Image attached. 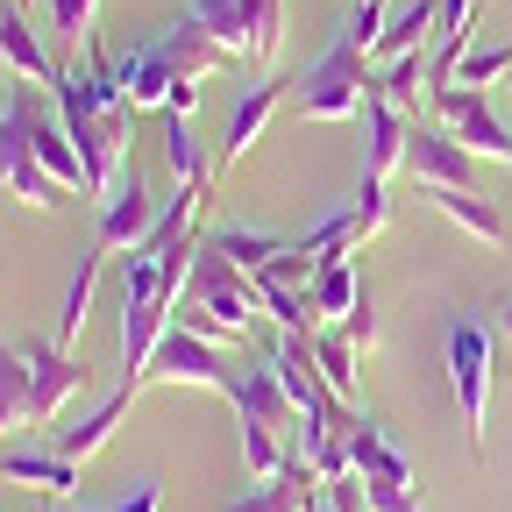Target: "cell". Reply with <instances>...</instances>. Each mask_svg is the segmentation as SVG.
<instances>
[{
    "instance_id": "f546056e",
    "label": "cell",
    "mask_w": 512,
    "mask_h": 512,
    "mask_svg": "<svg viewBox=\"0 0 512 512\" xmlns=\"http://www.w3.org/2000/svg\"><path fill=\"white\" fill-rule=\"evenodd\" d=\"M363 505H370V512H420V477H413V463H392V470L363 477Z\"/></svg>"
},
{
    "instance_id": "4fadbf2b",
    "label": "cell",
    "mask_w": 512,
    "mask_h": 512,
    "mask_svg": "<svg viewBox=\"0 0 512 512\" xmlns=\"http://www.w3.org/2000/svg\"><path fill=\"white\" fill-rule=\"evenodd\" d=\"M157 200L143 192V178L128 171L107 200H100V221H93V249H107V256H128V249H143L150 242V228H157Z\"/></svg>"
},
{
    "instance_id": "8d00e7d4",
    "label": "cell",
    "mask_w": 512,
    "mask_h": 512,
    "mask_svg": "<svg viewBox=\"0 0 512 512\" xmlns=\"http://www.w3.org/2000/svg\"><path fill=\"white\" fill-rule=\"evenodd\" d=\"M43 512H114V505H79V498H50Z\"/></svg>"
},
{
    "instance_id": "e575fe53",
    "label": "cell",
    "mask_w": 512,
    "mask_h": 512,
    "mask_svg": "<svg viewBox=\"0 0 512 512\" xmlns=\"http://www.w3.org/2000/svg\"><path fill=\"white\" fill-rule=\"evenodd\" d=\"M114 512H164V484L157 477H128V491L114 498Z\"/></svg>"
},
{
    "instance_id": "f1b7e54d",
    "label": "cell",
    "mask_w": 512,
    "mask_h": 512,
    "mask_svg": "<svg viewBox=\"0 0 512 512\" xmlns=\"http://www.w3.org/2000/svg\"><path fill=\"white\" fill-rule=\"evenodd\" d=\"M392 463H406V456L392 448V434H384V427L356 406V413H349V470H356V477H377V470H392Z\"/></svg>"
},
{
    "instance_id": "ac0fdd59",
    "label": "cell",
    "mask_w": 512,
    "mask_h": 512,
    "mask_svg": "<svg viewBox=\"0 0 512 512\" xmlns=\"http://www.w3.org/2000/svg\"><path fill=\"white\" fill-rule=\"evenodd\" d=\"M157 43H164V57L178 64V79H192V86H207L214 72H228V64H235V57H228L200 22H192V15H178L171 29H157Z\"/></svg>"
},
{
    "instance_id": "ffe728a7",
    "label": "cell",
    "mask_w": 512,
    "mask_h": 512,
    "mask_svg": "<svg viewBox=\"0 0 512 512\" xmlns=\"http://www.w3.org/2000/svg\"><path fill=\"white\" fill-rule=\"evenodd\" d=\"M427 200H434L448 221H456L463 235H477L491 256H505V214H498V200H484V192H456V185H434Z\"/></svg>"
},
{
    "instance_id": "52a82bcc",
    "label": "cell",
    "mask_w": 512,
    "mask_h": 512,
    "mask_svg": "<svg viewBox=\"0 0 512 512\" xmlns=\"http://www.w3.org/2000/svg\"><path fill=\"white\" fill-rule=\"evenodd\" d=\"M427 114H434L463 150L512 164V114H498L491 93H477V86H434V93H427Z\"/></svg>"
},
{
    "instance_id": "9a60e30c",
    "label": "cell",
    "mask_w": 512,
    "mask_h": 512,
    "mask_svg": "<svg viewBox=\"0 0 512 512\" xmlns=\"http://www.w3.org/2000/svg\"><path fill=\"white\" fill-rule=\"evenodd\" d=\"M363 121V178H399L406 171V143H413V114H399L384 93H370Z\"/></svg>"
},
{
    "instance_id": "484cf974",
    "label": "cell",
    "mask_w": 512,
    "mask_h": 512,
    "mask_svg": "<svg viewBox=\"0 0 512 512\" xmlns=\"http://www.w3.org/2000/svg\"><path fill=\"white\" fill-rule=\"evenodd\" d=\"M93 15H100V0H43V29H50L57 64H72V50L93 43Z\"/></svg>"
},
{
    "instance_id": "f35d334b",
    "label": "cell",
    "mask_w": 512,
    "mask_h": 512,
    "mask_svg": "<svg viewBox=\"0 0 512 512\" xmlns=\"http://www.w3.org/2000/svg\"><path fill=\"white\" fill-rule=\"evenodd\" d=\"M498 328H505V342H512V299H505V306H498Z\"/></svg>"
},
{
    "instance_id": "8992f818",
    "label": "cell",
    "mask_w": 512,
    "mask_h": 512,
    "mask_svg": "<svg viewBox=\"0 0 512 512\" xmlns=\"http://www.w3.org/2000/svg\"><path fill=\"white\" fill-rule=\"evenodd\" d=\"M178 299H200L207 313L228 320L235 335H249L256 313H264V292H256V278L235 264L221 242H200V249H192V271H185V292H178Z\"/></svg>"
},
{
    "instance_id": "74e56055",
    "label": "cell",
    "mask_w": 512,
    "mask_h": 512,
    "mask_svg": "<svg viewBox=\"0 0 512 512\" xmlns=\"http://www.w3.org/2000/svg\"><path fill=\"white\" fill-rule=\"evenodd\" d=\"M306 512H335V498H328V484H320V498H313Z\"/></svg>"
},
{
    "instance_id": "5b68a950",
    "label": "cell",
    "mask_w": 512,
    "mask_h": 512,
    "mask_svg": "<svg viewBox=\"0 0 512 512\" xmlns=\"http://www.w3.org/2000/svg\"><path fill=\"white\" fill-rule=\"evenodd\" d=\"M107 72L121 86V100L136 114H192L200 107V86L178 79V64L164 57V43H128V50H107Z\"/></svg>"
},
{
    "instance_id": "d4e9b609",
    "label": "cell",
    "mask_w": 512,
    "mask_h": 512,
    "mask_svg": "<svg viewBox=\"0 0 512 512\" xmlns=\"http://www.w3.org/2000/svg\"><path fill=\"white\" fill-rule=\"evenodd\" d=\"M164 164L178 185H214V164H207V143L192 128V114H164Z\"/></svg>"
},
{
    "instance_id": "ba28073f",
    "label": "cell",
    "mask_w": 512,
    "mask_h": 512,
    "mask_svg": "<svg viewBox=\"0 0 512 512\" xmlns=\"http://www.w3.org/2000/svg\"><path fill=\"white\" fill-rule=\"evenodd\" d=\"M0 192H8V200H22V207H64V185L43 171L36 136H29L15 93L0 100Z\"/></svg>"
},
{
    "instance_id": "e0dca14e",
    "label": "cell",
    "mask_w": 512,
    "mask_h": 512,
    "mask_svg": "<svg viewBox=\"0 0 512 512\" xmlns=\"http://www.w3.org/2000/svg\"><path fill=\"white\" fill-rule=\"evenodd\" d=\"M128 406H136L128 392H107V399H100L93 413H79L72 427H50V448H57V456H72V463L86 470V463L100 456V448L114 441V427H121V413H128Z\"/></svg>"
},
{
    "instance_id": "4316f807",
    "label": "cell",
    "mask_w": 512,
    "mask_h": 512,
    "mask_svg": "<svg viewBox=\"0 0 512 512\" xmlns=\"http://www.w3.org/2000/svg\"><path fill=\"white\" fill-rule=\"evenodd\" d=\"M377 93L392 100L399 114H420V100L434 93V79H427V50H406V57H392V64H377Z\"/></svg>"
},
{
    "instance_id": "d6986e66",
    "label": "cell",
    "mask_w": 512,
    "mask_h": 512,
    "mask_svg": "<svg viewBox=\"0 0 512 512\" xmlns=\"http://www.w3.org/2000/svg\"><path fill=\"white\" fill-rule=\"evenodd\" d=\"M0 50H8V64L22 72V86H57V57L29 29V8H15V0H0Z\"/></svg>"
},
{
    "instance_id": "d590c367",
    "label": "cell",
    "mask_w": 512,
    "mask_h": 512,
    "mask_svg": "<svg viewBox=\"0 0 512 512\" xmlns=\"http://www.w3.org/2000/svg\"><path fill=\"white\" fill-rule=\"evenodd\" d=\"M8 93H22V72L8 64V50H0V100H8Z\"/></svg>"
},
{
    "instance_id": "603a6c76",
    "label": "cell",
    "mask_w": 512,
    "mask_h": 512,
    "mask_svg": "<svg viewBox=\"0 0 512 512\" xmlns=\"http://www.w3.org/2000/svg\"><path fill=\"white\" fill-rule=\"evenodd\" d=\"M434 15H441V0H406V8H392V22H384L370 64H392V57H406V50H427V43H434Z\"/></svg>"
},
{
    "instance_id": "7402d4cb",
    "label": "cell",
    "mask_w": 512,
    "mask_h": 512,
    "mask_svg": "<svg viewBox=\"0 0 512 512\" xmlns=\"http://www.w3.org/2000/svg\"><path fill=\"white\" fill-rule=\"evenodd\" d=\"M306 342H313V363H320V377H328V392H335L342 406H356V392H363V356H356V342H349L342 328H313Z\"/></svg>"
},
{
    "instance_id": "d6a6232c",
    "label": "cell",
    "mask_w": 512,
    "mask_h": 512,
    "mask_svg": "<svg viewBox=\"0 0 512 512\" xmlns=\"http://www.w3.org/2000/svg\"><path fill=\"white\" fill-rule=\"evenodd\" d=\"M498 79H512V43H470L463 50V64H456V86H498Z\"/></svg>"
},
{
    "instance_id": "9c48e42d",
    "label": "cell",
    "mask_w": 512,
    "mask_h": 512,
    "mask_svg": "<svg viewBox=\"0 0 512 512\" xmlns=\"http://www.w3.org/2000/svg\"><path fill=\"white\" fill-rule=\"evenodd\" d=\"M477 150H463L448 128L434 121V114H413V143H406V171L399 178H413L420 192H434V185H456V192H477Z\"/></svg>"
},
{
    "instance_id": "836d02e7",
    "label": "cell",
    "mask_w": 512,
    "mask_h": 512,
    "mask_svg": "<svg viewBox=\"0 0 512 512\" xmlns=\"http://www.w3.org/2000/svg\"><path fill=\"white\" fill-rule=\"evenodd\" d=\"M342 335L356 342V356H377V342H384V320H377V299H370V285H363V299H356V313L342 320Z\"/></svg>"
},
{
    "instance_id": "3957f363",
    "label": "cell",
    "mask_w": 512,
    "mask_h": 512,
    "mask_svg": "<svg viewBox=\"0 0 512 512\" xmlns=\"http://www.w3.org/2000/svg\"><path fill=\"white\" fill-rule=\"evenodd\" d=\"M185 15L235 64H256V72H271L278 50H285V0H192Z\"/></svg>"
},
{
    "instance_id": "4dcf8cb0",
    "label": "cell",
    "mask_w": 512,
    "mask_h": 512,
    "mask_svg": "<svg viewBox=\"0 0 512 512\" xmlns=\"http://www.w3.org/2000/svg\"><path fill=\"white\" fill-rule=\"evenodd\" d=\"M342 214H349V235H356V242L384 235V228H392V178H363V192H356Z\"/></svg>"
},
{
    "instance_id": "5bb4252c",
    "label": "cell",
    "mask_w": 512,
    "mask_h": 512,
    "mask_svg": "<svg viewBox=\"0 0 512 512\" xmlns=\"http://www.w3.org/2000/svg\"><path fill=\"white\" fill-rule=\"evenodd\" d=\"M278 107H292V79H278V72H264L242 100H235V114H228V136H221V164H242L256 143H264V128H271V114Z\"/></svg>"
},
{
    "instance_id": "8fae6325",
    "label": "cell",
    "mask_w": 512,
    "mask_h": 512,
    "mask_svg": "<svg viewBox=\"0 0 512 512\" xmlns=\"http://www.w3.org/2000/svg\"><path fill=\"white\" fill-rule=\"evenodd\" d=\"M22 363H29V427H50L64 406L86 392V363L72 349H57V342L22 335Z\"/></svg>"
},
{
    "instance_id": "cb8c5ba5",
    "label": "cell",
    "mask_w": 512,
    "mask_h": 512,
    "mask_svg": "<svg viewBox=\"0 0 512 512\" xmlns=\"http://www.w3.org/2000/svg\"><path fill=\"white\" fill-rule=\"evenodd\" d=\"M100 271H107V249H93V242H86L72 285H64V313H57V328H50V342H57V349H72V342H79L86 313H93V285H100Z\"/></svg>"
},
{
    "instance_id": "44dd1931",
    "label": "cell",
    "mask_w": 512,
    "mask_h": 512,
    "mask_svg": "<svg viewBox=\"0 0 512 512\" xmlns=\"http://www.w3.org/2000/svg\"><path fill=\"white\" fill-rule=\"evenodd\" d=\"M363 271H356V256H328V264L313 271V313H320V328H342V320L356 313V299H363Z\"/></svg>"
},
{
    "instance_id": "6da1fadb",
    "label": "cell",
    "mask_w": 512,
    "mask_h": 512,
    "mask_svg": "<svg viewBox=\"0 0 512 512\" xmlns=\"http://www.w3.org/2000/svg\"><path fill=\"white\" fill-rule=\"evenodd\" d=\"M93 50V64L79 72V64H57V114H64V128H72V143H79V157H86V192L93 200H107V192L128 178V121H136V107L121 100V86H114V72H107V50L100 43H86Z\"/></svg>"
},
{
    "instance_id": "1f68e13d",
    "label": "cell",
    "mask_w": 512,
    "mask_h": 512,
    "mask_svg": "<svg viewBox=\"0 0 512 512\" xmlns=\"http://www.w3.org/2000/svg\"><path fill=\"white\" fill-rule=\"evenodd\" d=\"M214 242H221V249L235 256V264H242V271L256 278V271H264V264H271V256H278V249L292 242V235H271V228H221Z\"/></svg>"
},
{
    "instance_id": "30bf717a",
    "label": "cell",
    "mask_w": 512,
    "mask_h": 512,
    "mask_svg": "<svg viewBox=\"0 0 512 512\" xmlns=\"http://www.w3.org/2000/svg\"><path fill=\"white\" fill-rule=\"evenodd\" d=\"M235 370H242V363H228V349H214V342H200V335L171 328V335L157 342L150 370H143V392H150V384H200V392H221V399H228Z\"/></svg>"
},
{
    "instance_id": "83f0119b",
    "label": "cell",
    "mask_w": 512,
    "mask_h": 512,
    "mask_svg": "<svg viewBox=\"0 0 512 512\" xmlns=\"http://www.w3.org/2000/svg\"><path fill=\"white\" fill-rule=\"evenodd\" d=\"M29 427V363H22V342H8L0 328V434Z\"/></svg>"
},
{
    "instance_id": "2e32d148",
    "label": "cell",
    "mask_w": 512,
    "mask_h": 512,
    "mask_svg": "<svg viewBox=\"0 0 512 512\" xmlns=\"http://www.w3.org/2000/svg\"><path fill=\"white\" fill-rule=\"evenodd\" d=\"M0 477L29 484L43 498H79V463L57 456V448H0Z\"/></svg>"
},
{
    "instance_id": "7a4b0ae2",
    "label": "cell",
    "mask_w": 512,
    "mask_h": 512,
    "mask_svg": "<svg viewBox=\"0 0 512 512\" xmlns=\"http://www.w3.org/2000/svg\"><path fill=\"white\" fill-rule=\"evenodd\" d=\"M370 93H377L370 50H356L349 36H335V43L292 79V114H299V121H356V114L370 107Z\"/></svg>"
},
{
    "instance_id": "277c9868",
    "label": "cell",
    "mask_w": 512,
    "mask_h": 512,
    "mask_svg": "<svg viewBox=\"0 0 512 512\" xmlns=\"http://www.w3.org/2000/svg\"><path fill=\"white\" fill-rule=\"evenodd\" d=\"M441 356H448V384H456V413H463V434H470V456L484 463V427H491V328H484V320H448Z\"/></svg>"
},
{
    "instance_id": "7c38bea8",
    "label": "cell",
    "mask_w": 512,
    "mask_h": 512,
    "mask_svg": "<svg viewBox=\"0 0 512 512\" xmlns=\"http://www.w3.org/2000/svg\"><path fill=\"white\" fill-rule=\"evenodd\" d=\"M228 406L242 413V427H271L278 441H292V456H299V406H292V392L278 384V370H271V363L235 370V384H228Z\"/></svg>"
}]
</instances>
